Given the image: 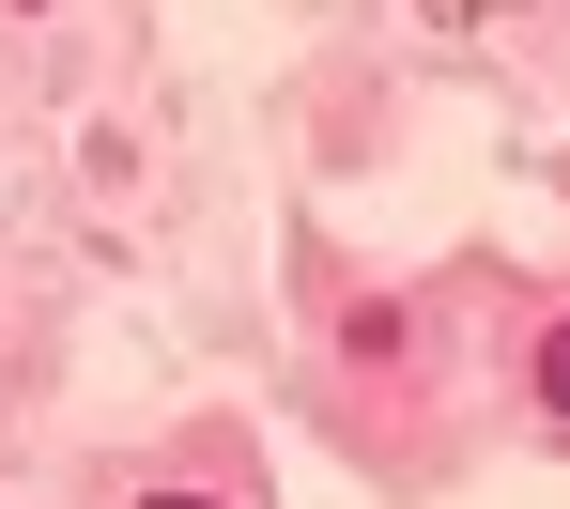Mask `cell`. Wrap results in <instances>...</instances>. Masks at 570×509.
Here are the masks:
<instances>
[{"label":"cell","mask_w":570,"mask_h":509,"mask_svg":"<svg viewBox=\"0 0 570 509\" xmlns=\"http://www.w3.org/2000/svg\"><path fill=\"white\" fill-rule=\"evenodd\" d=\"M540 402L570 417V324H556V340H540Z\"/></svg>","instance_id":"cell-1"},{"label":"cell","mask_w":570,"mask_h":509,"mask_svg":"<svg viewBox=\"0 0 570 509\" xmlns=\"http://www.w3.org/2000/svg\"><path fill=\"white\" fill-rule=\"evenodd\" d=\"M139 509H216V495H139Z\"/></svg>","instance_id":"cell-2"}]
</instances>
